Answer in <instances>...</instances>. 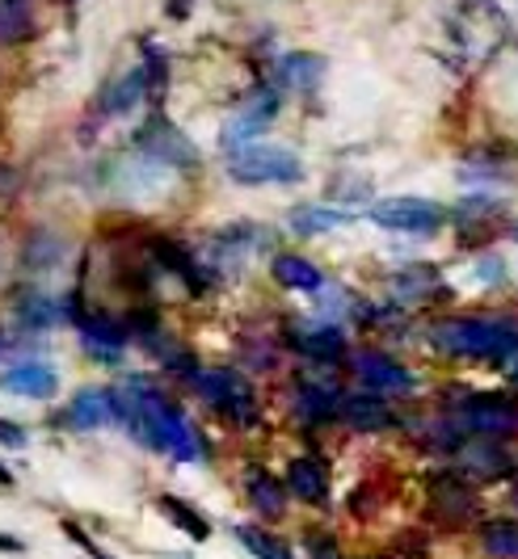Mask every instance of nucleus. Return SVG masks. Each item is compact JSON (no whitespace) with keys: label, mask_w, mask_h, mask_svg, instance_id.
Returning a JSON list of instances; mask_svg holds the SVG:
<instances>
[{"label":"nucleus","mask_w":518,"mask_h":559,"mask_svg":"<svg viewBox=\"0 0 518 559\" xmlns=\"http://www.w3.org/2000/svg\"><path fill=\"white\" fill-rule=\"evenodd\" d=\"M431 345L447 358H515L518 329L510 320H490V316H456L443 320L431 333Z\"/></svg>","instance_id":"nucleus-1"},{"label":"nucleus","mask_w":518,"mask_h":559,"mask_svg":"<svg viewBox=\"0 0 518 559\" xmlns=\"http://www.w3.org/2000/svg\"><path fill=\"white\" fill-rule=\"evenodd\" d=\"M190 388H195V395H199L215 417L228 420L232 429H254V425H258V417H261L258 392H254V383H249L245 374H236L228 366H215V370L195 366Z\"/></svg>","instance_id":"nucleus-2"},{"label":"nucleus","mask_w":518,"mask_h":559,"mask_svg":"<svg viewBox=\"0 0 518 559\" xmlns=\"http://www.w3.org/2000/svg\"><path fill=\"white\" fill-rule=\"evenodd\" d=\"M224 173H228L236 186H299L304 181L299 156L291 147H274V143H240V147H228Z\"/></svg>","instance_id":"nucleus-3"},{"label":"nucleus","mask_w":518,"mask_h":559,"mask_svg":"<svg viewBox=\"0 0 518 559\" xmlns=\"http://www.w3.org/2000/svg\"><path fill=\"white\" fill-rule=\"evenodd\" d=\"M9 311H13V329L22 333H47L59 324H76L81 316V295H51L43 286H13L9 295Z\"/></svg>","instance_id":"nucleus-4"},{"label":"nucleus","mask_w":518,"mask_h":559,"mask_svg":"<svg viewBox=\"0 0 518 559\" xmlns=\"http://www.w3.org/2000/svg\"><path fill=\"white\" fill-rule=\"evenodd\" d=\"M367 219L384 231H404V236H434L447 224V211L426 198H384L367 206Z\"/></svg>","instance_id":"nucleus-5"},{"label":"nucleus","mask_w":518,"mask_h":559,"mask_svg":"<svg viewBox=\"0 0 518 559\" xmlns=\"http://www.w3.org/2000/svg\"><path fill=\"white\" fill-rule=\"evenodd\" d=\"M456 425L472 438H510L518 429V404L506 395H472L456 413Z\"/></svg>","instance_id":"nucleus-6"},{"label":"nucleus","mask_w":518,"mask_h":559,"mask_svg":"<svg viewBox=\"0 0 518 559\" xmlns=\"http://www.w3.org/2000/svg\"><path fill=\"white\" fill-rule=\"evenodd\" d=\"M106 425H118L115 388H81L59 413V429H72V433H93Z\"/></svg>","instance_id":"nucleus-7"},{"label":"nucleus","mask_w":518,"mask_h":559,"mask_svg":"<svg viewBox=\"0 0 518 559\" xmlns=\"http://www.w3.org/2000/svg\"><path fill=\"white\" fill-rule=\"evenodd\" d=\"M350 370H354V379H358L367 392H379V395H404V392H413V383H417L397 358H388V354H379V349H358V354H350Z\"/></svg>","instance_id":"nucleus-8"},{"label":"nucleus","mask_w":518,"mask_h":559,"mask_svg":"<svg viewBox=\"0 0 518 559\" xmlns=\"http://www.w3.org/2000/svg\"><path fill=\"white\" fill-rule=\"evenodd\" d=\"M72 329L81 333V345L93 362H118L127 349V324L106 311H81Z\"/></svg>","instance_id":"nucleus-9"},{"label":"nucleus","mask_w":518,"mask_h":559,"mask_svg":"<svg viewBox=\"0 0 518 559\" xmlns=\"http://www.w3.org/2000/svg\"><path fill=\"white\" fill-rule=\"evenodd\" d=\"M0 392L22 395V400H51L59 392V374L43 358H13L0 370Z\"/></svg>","instance_id":"nucleus-10"},{"label":"nucleus","mask_w":518,"mask_h":559,"mask_svg":"<svg viewBox=\"0 0 518 559\" xmlns=\"http://www.w3.org/2000/svg\"><path fill=\"white\" fill-rule=\"evenodd\" d=\"M63 236L51 231V227H30L26 236H22V245H17V270L22 274H51L63 265Z\"/></svg>","instance_id":"nucleus-11"},{"label":"nucleus","mask_w":518,"mask_h":559,"mask_svg":"<svg viewBox=\"0 0 518 559\" xmlns=\"http://www.w3.org/2000/svg\"><path fill=\"white\" fill-rule=\"evenodd\" d=\"M136 143L144 147L148 160H161V165H177V168L195 165V143L181 140V135L173 131L161 114H156L144 131H140V140H136Z\"/></svg>","instance_id":"nucleus-12"},{"label":"nucleus","mask_w":518,"mask_h":559,"mask_svg":"<svg viewBox=\"0 0 518 559\" xmlns=\"http://www.w3.org/2000/svg\"><path fill=\"white\" fill-rule=\"evenodd\" d=\"M287 497L304 504H325L329 501V472L317 454H295L287 463V476H283Z\"/></svg>","instance_id":"nucleus-13"},{"label":"nucleus","mask_w":518,"mask_h":559,"mask_svg":"<svg viewBox=\"0 0 518 559\" xmlns=\"http://www.w3.org/2000/svg\"><path fill=\"white\" fill-rule=\"evenodd\" d=\"M274 114H279V93L274 88H261L258 97L245 106V110L232 118L228 127H224V147H240V143H254L274 122Z\"/></svg>","instance_id":"nucleus-14"},{"label":"nucleus","mask_w":518,"mask_h":559,"mask_svg":"<svg viewBox=\"0 0 518 559\" xmlns=\"http://www.w3.org/2000/svg\"><path fill=\"white\" fill-rule=\"evenodd\" d=\"M295 354L299 358H308V362L317 366H333L345 358V333L338 324H313V329H299L295 333Z\"/></svg>","instance_id":"nucleus-15"},{"label":"nucleus","mask_w":518,"mask_h":559,"mask_svg":"<svg viewBox=\"0 0 518 559\" xmlns=\"http://www.w3.org/2000/svg\"><path fill=\"white\" fill-rule=\"evenodd\" d=\"M338 417L350 429H358V433H372V429H388L392 425V408H388V400L379 392H354V395H342Z\"/></svg>","instance_id":"nucleus-16"},{"label":"nucleus","mask_w":518,"mask_h":559,"mask_svg":"<svg viewBox=\"0 0 518 559\" xmlns=\"http://www.w3.org/2000/svg\"><path fill=\"white\" fill-rule=\"evenodd\" d=\"M270 274L283 290H295V295H320L325 290V274L304 257V252H279L270 261Z\"/></svg>","instance_id":"nucleus-17"},{"label":"nucleus","mask_w":518,"mask_h":559,"mask_svg":"<svg viewBox=\"0 0 518 559\" xmlns=\"http://www.w3.org/2000/svg\"><path fill=\"white\" fill-rule=\"evenodd\" d=\"M245 501L254 504V513H261V518H283L291 497L279 476H270L266 467H249L245 472Z\"/></svg>","instance_id":"nucleus-18"},{"label":"nucleus","mask_w":518,"mask_h":559,"mask_svg":"<svg viewBox=\"0 0 518 559\" xmlns=\"http://www.w3.org/2000/svg\"><path fill=\"white\" fill-rule=\"evenodd\" d=\"M338 404H342V392L338 388H325V383H295V413L304 425H329L338 417Z\"/></svg>","instance_id":"nucleus-19"},{"label":"nucleus","mask_w":518,"mask_h":559,"mask_svg":"<svg viewBox=\"0 0 518 559\" xmlns=\"http://www.w3.org/2000/svg\"><path fill=\"white\" fill-rule=\"evenodd\" d=\"M144 97H148L144 68H131L127 76H118L115 84H106V88H102V97H97V110L106 114V118H118V114L136 110Z\"/></svg>","instance_id":"nucleus-20"},{"label":"nucleus","mask_w":518,"mask_h":559,"mask_svg":"<svg viewBox=\"0 0 518 559\" xmlns=\"http://www.w3.org/2000/svg\"><path fill=\"white\" fill-rule=\"evenodd\" d=\"M460 467L472 479H497L510 472V454H502V450L493 447V438H481V442L460 450Z\"/></svg>","instance_id":"nucleus-21"},{"label":"nucleus","mask_w":518,"mask_h":559,"mask_svg":"<svg viewBox=\"0 0 518 559\" xmlns=\"http://www.w3.org/2000/svg\"><path fill=\"white\" fill-rule=\"evenodd\" d=\"M345 224H350V211H333V206H295L291 211V231H299V236H320V231Z\"/></svg>","instance_id":"nucleus-22"},{"label":"nucleus","mask_w":518,"mask_h":559,"mask_svg":"<svg viewBox=\"0 0 518 559\" xmlns=\"http://www.w3.org/2000/svg\"><path fill=\"white\" fill-rule=\"evenodd\" d=\"M34 34V13L26 0H0V47H17Z\"/></svg>","instance_id":"nucleus-23"},{"label":"nucleus","mask_w":518,"mask_h":559,"mask_svg":"<svg viewBox=\"0 0 518 559\" xmlns=\"http://www.w3.org/2000/svg\"><path fill=\"white\" fill-rule=\"evenodd\" d=\"M232 534H236V543L254 559H295L287 543L279 534H270L266 526H232Z\"/></svg>","instance_id":"nucleus-24"},{"label":"nucleus","mask_w":518,"mask_h":559,"mask_svg":"<svg viewBox=\"0 0 518 559\" xmlns=\"http://www.w3.org/2000/svg\"><path fill=\"white\" fill-rule=\"evenodd\" d=\"M481 543L493 559H518V522L515 518H493L481 526Z\"/></svg>","instance_id":"nucleus-25"},{"label":"nucleus","mask_w":518,"mask_h":559,"mask_svg":"<svg viewBox=\"0 0 518 559\" xmlns=\"http://www.w3.org/2000/svg\"><path fill=\"white\" fill-rule=\"evenodd\" d=\"M320 72H325V59H317V56H287L283 63H279L283 84L299 88V93H313L320 81Z\"/></svg>","instance_id":"nucleus-26"},{"label":"nucleus","mask_w":518,"mask_h":559,"mask_svg":"<svg viewBox=\"0 0 518 559\" xmlns=\"http://www.w3.org/2000/svg\"><path fill=\"white\" fill-rule=\"evenodd\" d=\"M156 509L169 518L177 531L190 534V538H199V543H202V538H211V526H207V518H202L199 509H190L186 501H177V497H161V501H156Z\"/></svg>","instance_id":"nucleus-27"},{"label":"nucleus","mask_w":518,"mask_h":559,"mask_svg":"<svg viewBox=\"0 0 518 559\" xmlns=\"http://www.w3.org/2000/svg\"><path fill=\"white\" fill-rule=\"evenodd\" d=\"M304 547H308V559H345L338 538H329V534H308Z\"/></svg>","instance_id":"nucleus-28"},{"label":"nucleus","mask_w":518,"mask_h":559,"mask_svg":"<svg viewBox=\"0 0 518 559\" xmlns=\"http://www.w3.org/2000/svg\"><path fill=\"white\" fill-rule=\"evenodd\" d=\"M0 442L4 447H26V429H17L13 420H0Z\"/></svg>","instance_id":"nucleus-29"},{"label":"nucleus","mask_w":518,"mask_h":559,"mask_svg":"<svg viewBox=\"0 0 518 559\" xmlns=\"http://www.w3.org/2000/svg\"><path fill=\"white\" fill-rule=\"evenodd\" d=\"M9 484H13V476H9L4 467H0V488H9Z\"/></svg>","instance_id":"nucleus-30"},{"label":"nucleus","mask_w":518,"mask_h":559,"mask_svg":"<svg viewBox=\"0 0 518 559\" xmlns=\"http://www.w3.org/2000/svg\"><path fill=\"white\" fill-rule=\"evenodd\" d=\"M0 547H4V551H17V543H13V538H0Z\"/></svg>","instance_id":"nucleus-31"},{"label":"nucleus","mask_w":518,"mask_h":559,"mask_svg":"<svg viewBox=\"0 0 518 559\" xmlns=\"http://www.w3.org/2000/svg\"><path fill=\"white\" fill-rule=\"evenodd\" d=\"M0 274H4V249H0Z\"/></svg>","instance_id":"nucleus-32"},{"label":"nucleus","mask_w":518,"mask_h":559,"mask_svg":"<svg viewBox=\"0 0 518 559\" xmlns=\"http://www.w3.org/2000/svg\"><path fill=\"white\" fill-rule=\"evenodd\" d=\"M4 345H9V341H4V333H0V354H4Z\"/></svg>","instance_id":"nucleus-33"},{"label":"nucleus","mask_w":518,"mask_h":559,"mask_svg":"<svg viewBox=\"0 0 518 559\" xmlns=\"http://www.w3.org/2000/svg\"><path fill=\"white\" fill-rule=\"evenodd\" d=\"M515 504H518V484H515Z\"/></svg>","instance_id":"nucleus-34"},{"label":"nucleus","mask_w":518,"mask_h":559,"mask_svg":"<svg viewBox=\"0 0 518 559\" xmlns=\"http://www.w3.org/2000/svg\"><path fill=\"white\" fill-rule=\"evenodd\" d=\"M372 559H388V556H372Z\"/></svg>","instance_id":"nucleus-35"},{"label":"nucleus","mask_w":518,"mask_h":559,"mask_svg":"<svg viewBox=\"0 0 518 559\" xmlns=\"http://www.w3.org/2000/svg\"><path fill=\"white\" fill-rule=\"evenodd\" d=\"M515 236H518V227H515Z\"/></svg>","instance_id":"nucleus-36"}]
</instances>
